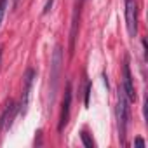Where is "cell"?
Returning a JSON list of instances; mask_svg holds the SVG:
<instances>
[{"label": "cell", "instance_id": "6", "mask_svg": "<svg viewBox=\"0 0 148 148\" xmlns=\"http://www.w3.org/2000/svg\"><path fill=\"white\" fill-rule=\"evenodd\" d=\"M80 5L82 0H79L75 9H73V18H71V33H70V54L73 56L75 52V44H77V32H79V18H80Z\"/></svg>", "mask_w": 148, "mask_h": 148}, {"label": "cell", "instance_id": "5", "mask_svg": "<svg viewBox=\"0 0 148 148\" xmlns=\"http://www.w3.org/2000/svg\"><path fill=\"white\" fill-rule=\"evenodd\" d=\"M70 105H71V86L70 82L66 84V91H64V96H63V101H61V115H59V132L64 129V125L68 124V119H70Z\"/></svg>", "mask_w": 148, "mask_h": 148}, {"label": "cell", "instance_id": "1", "mask_svg": "<svg viewBox=\"0 0 148 148\" xmlns=\"http://www.w3.org/2000/svg\"><path fill=\"white\" fill-rule=\"evenodd\" d=\"M117 122H119L120 143H125V132H127V124H129V106H127V98L122 87H119V96H117Z\"/></svg>", "mask_w": 148, "mask_h": 148}, {"label": "cell", "instance_id": "10", "mask_svg": "<svg viewBox=\"0 0 148 148\" xmlns=\"http://www.w3.org/2000/svg\"><path fill=\"white\" fill-rule=\"evenodd\" d=\"M80 138H82V143H84V145H86L87 148H92V146H94V141H92V139L89 138V134H87L86 131H84V132L80 134Z\"/></svg>", "mask_w": 148, "mask_h": 148}, {"label": "cell", "instance_id": "8", "mask_svg": "<svg viewBox=\"0 0 148 148\" xmlns=\"http://www.w3.org/2000/svg\"><path fill=\"white\" fill-rule=\"evenodd\" d=\"M124 94L129 101H134L136 99V92H134V84H132V75H131V70H129V63L125 61L124 63Z\"/></svg>", "mask_w": 148, "mask_h": 148}, {"label": "cell", "instance_id": "2", "mask_svg": "<svg viewBox=\"0 0 148 148\" xmlns=\"http://www.w3.org/2000/svg\"><path fill=\"white\" fill-rule=\"evenodd\" d=\"M61 63H63V51H61V45H56L54 54H52V61H51V101L58 91L59 75H61Z\"/></svg>", "mask_w": 148, "mask_h": 148}, {"label": "cell", "instance_id": "12", "mask_svg": "<svg viewBox=\"0 0 148 148\" xmlns=\"http://www.w3.org/2000/svg\"><path fill=\"white\" fill-rule=\"evenodd\" d=\"M134 145L139 146V148H145V141H143L141 138H136V139H134Z\"/></svg>", "mask_w": 148, "mask_h": 148}, {"label": "cell", "instance_id": "7", "mask_svg": "<svg viewBox=\"0 0 148 148\" xmlns=\"http://www.w3.org/2000/svg\"><path fill=\"white\" fill-rule=\"evenodd\" d=\"M18 112V106L14 105V101H9V105L5 106L2 117H0V132H5L11 125H12V119Z\"/></svg>", "mask_w": 148, "mask_h": 148}, {"label": "cell", "instance_id": "9", "mask_svg": "<svg viewBox=\"0 0 148 148\" xmlns=\"http://www.w3.org/2000/svg\"><path fill=\"white\" fill-rule=\"evenodd\" d=\"M7 7H9V0H0V26H2V21L5 18Z\"/></svg>", "mask_w": 148, "mask_h": 148}, {"label": "cell", "instance_id": "11", "mask_svg": "<svg viewBox=\"0 0 148 148\" xmlns=\"http://www.w3.org/2000/svg\"><path fill=\"white\" fill-rule=\"evenodd\" d=\"M52 4H54V0H47V2H45V7H44V14H47V12L51 11Z\"/></svg>", "mask_w": 148, "mask_h": 148}, {"label": "cell", "instance_id": "13", "mask_svg": "<svg viewBox=\"0 0 148 148\" xmlns=\"http://www.w3.org/2000/svg\"><path fill=\"white\" fill-rule=\"evenodd\" d=\"M89 94H91V86H87V89H86V106L89 105Z\"/></svg>", "mask_w": 148, "mask_h": 148}, {"label": "cell", "instance_id": "4", "mask_svg": "<svg viewBox=\"0 0 148 148\" xmlns=\"http://www.w3.org/2000/svg\"><path fill=\"white\" fill-rule=\"evenodd\" d=\"M125 25L129 37H136L138 33V7L134 0H125Z\"/></svg>", "mask_w": 148, "mask_h": 148}, {"label": "cell", "instance_id": "3", "mask_svg": "<svg viewBox=\"0 0 148 148\" xmlns=\"http://www.w3.org/2000/svg\"><path fill=\"white\" fill-rule=\"evenodd\" d=\"M33 80H35V71L30 68L25 73V79H23V94H21V103H19V115L25 117L28 112V105H30V94L33 89Z\"/></svg>", "mask_w": 148, "mask_h": 148}, {"label": "cell", "instance_id": "14", "mask_svg": "<svg viewBox=\"0 0 148 148\" xmlns=\"http://www.w3.org/2000/svg\"><path fill=\"white\" fill-rule=\"evenodd\" d=\"M0 58H2V51H0Z\"/></svg>", "mask_w": 148, "mask_h": 148}]
</instances>
